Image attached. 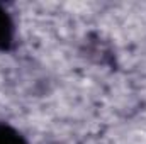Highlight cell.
Here are the masks:
<instances>
[{
  "instance_id": "obj_1",
  "label": "cell",
  "mask_w": 146,
  "mask_h": 144,
  "mask_svg": "<svg viewBox=\"0 0 146 144\" xmlns=\"http://www.w3.org/2000/svg\"><path fill=\"white\" fill-rule=\"evenodd\" d=\"M17 19L15 14L0 2V53H9L17 44Z\"/></svg>"
},
{
  "instance_id": "obj_2",
  "label": "cell",
  "mask_w": 146,
  "mask_h": 144,
  "mask_svg": "<svg viewBox=\"0 0 146 144\" xmlns=\"http://www.w3.org/2000/svg\"><path fill=\"white\" fill-rule=\"evenodd\" d=\"M0 144H31L27 136L10 122H0Z\"/></svg>"
}]
</instances>
